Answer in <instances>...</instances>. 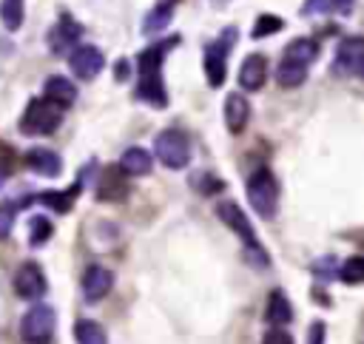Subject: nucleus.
Segmentation results:
<instances>
[{"label": "nucleus", "instance_id": "nucleus-22", "mask_svg": "<svg viewBox=\"0 0 364 344\" xmlns=\"http://www.w3.org/2000/svg\"><path fill=\"white\" fill-rule=\"evenodd\" d=\"M304 80H307V65L293 63V60H282V63H279V68H276V82H279L282 88H299Z\"/></svg>", "mask_w": 364, "mask_h": 344}, {"label": "nucleus", "instance_id": "nucleus-32", "mask_svg": "<svg viewBox=\"0 0 364 344\" xmlns=\"http://www.w3.org/2000/svg\"><path fill=\"white\" fill-rule=\"evenodd\" d=\"M321 341H324V324L316 321V324L310 327V344H321Z\"/></svg>", "mask_w": 364, "mask_h": 344}, {"label": "nucleus", "instance_id": "nucleus-7", "mask_svg": "<svg viewBox=\"0 0 364 344\" xmlns=\"http://www.w3.org/2000/svg\"><path fill=\"white\" fill-rule=\"evenodd\" d=\"M14 290H17V296L26 299V301H37V299H43L46 290H48V281H46L43 267H40L37 262H26V264H20L17 273H14Z\"/></svg>", "mask_w": 364, "mask_h": 344}, {"label": "nucleus", "instance_id": "nucleus-3", "mask_svg": "<svg viewBox=\"0 0 364 344\" xmlns=\"http://www.w3.org/2000/svg\"><path fill=\"white\" fill-rule=\"evenodd\" d=\"M60 122H63V108L43 97V100L28 102V108L20 119V131L28 136H46V134H54Z\"/></svg>", "mask_w": 364, "mask_h": 344}, {"label": "nucleus", "instance_id": "nucleus-19", "mask_svg": "<svg viewBox=\"0 0 364 344\" xmlns=\"http://www.w3.org/2000/svg\"><path fill=\"white\" fill-rule=\"evenodd\" d=\"M290 318H293V307H290L287 296H284L282 290H273V293L267 296L264 321H267L270 327H284V324H290Z\"/></svg>", "mask_w": 364, "mask_h": 344}, {"label": "nucleus", "instance_id": "nucleus-33", "mask_svg": "<svg viewBox=\"0 0 364 344\" xmlns=\"http://www.w3.org/2000/svg\"><path fill=\"white\" fill-rule=\"evenodd\" d=\"M128 74H131L128 60H119V63H117V80H128Z\"/></svg>", "mask_w": 364, "mask_h": 344}, {"label": "nucleus", "instance_id": "nucleus-34", "mask_svg": "<svg viewBox=\"0 0 364 344\" xmlns=\"http://www.w3.org/2000/svg\"><path fill=\"white\" fill-rule=\"evenodd\" d=\"M350 6H353V0H333V9H338L341 14H347V11H350Z\"/></svg>", "mask_w": 364, "mask_h": 344}, {"label": "nucleus", "instance_id": "nucleus-15", "mask_svg": "<svg viewBox=\"0 0 364 344\" xmlns=\"http://www.w3.org/2000/svg\"><path fill=\"white\" fill-rule=\"evenodd\" d=\"M364 60V40L361 37H350V40H341L338 51H336V71L341 74H355V68L361 65Z\"/></svg>", "mask_w": 364, "mask_h": 344}, {"label": "nucleus", "instance_id": "nucleus-20", "mask_svg": "<svg viewBox=\"0 0 364 344\" xmlns=\"http://www.w3.org/2000/svg\"><path fill=\"white\" fill-rule=\"evenodd\" d=\"M318 57V45H316V40H310V37H296V40H290L287 43V48H284V54H282V60H293V63H301V65H307L310 68V63Z\"/></svg>", "mask_w": 364, "mask_h": 344}, {"label": "nucleus", "instance_id": "nucleus-29", "mask_svg": "<svg viewBox=\"0 0 364 344\" xmlns=\"http://www.w3.org/2000/svg\"><path fill=\"white\" fill-rule=\"evenodd\" d=\"M14 213H17V208H14V205H0V239H6V236L11 233Z\"/></svg>", "mask_w": 364, "mask_h": 344}, {"label": "nucleus", "instance_id": "nucleus-23", "mask_svg": "<svg viewBox=\"0 0 364 344\" xmlns=\"http://www.w3.org/2000/svg\"><path fill=\"white\" fill-rule=\"evenodd\" d=\"M74 338H77V344H108L102 324H97L91 318H80L74 324Z\"/></svg>", "mask_w": 364, "mask_h": 344}, {"label": "nucleus", "instance_id": "nucleus-2", "mask_svg": "<svg viewBox=\"0 0 364 344\" xmlns=\"http://www.w3.org/2000/svg\"><path fill=\"white\" fill-rule=\"evenodd\" d=\"M247 202L262 219H273L279 210V182L270 168H256L247 179Z\"/></svg>", "mask_w": 364, "mask_h": 344}, {"label": "nucleus", "instance_id": "nucleus-28", "mask_svg": "<svg viewBox=\"0 0 364 344\" xmlns=\"http://www.w3.org/2000/svg\"><path fill=\"white\" fill-rule=\"evenodd\" d=\"M284 23H282V17H276V14H262L259 20H256V26H253V40H262V37H270V34H276L279 28H282Z\"/></svg>", "mask_w": 364, "mask_h": 344}, {"label": "nucleus", "instance_id": "nucleus-36", "mask_svg": "<svg viewBox=\"0 0 364 344\" xmlns=\"http://www.w3.org/2000/svg\"><path fill=\"white\" fill-rule=\"evenodd\" d=\"M159 3H176V0H159Z\"/></svg>", "mask_w": 364, "mask_h": 344}, {"label": "nucleus", "instance_id": "nucleus-27", "mask_svg": "<svg viewBox=\"0 0 364 344\" xmlns=\"http://www.w3.org/2000/svg\"><path fill=\"white\" fill-rule=\"evenodd\" d=\"M51 222L46 219V216H34L31 219V227H28V242L34 244V247H40V244H46L48 242V236H51Z\"/></svg>", "mask_w": 364, "mask_h": 344}, {"label": "nucleus", "instance_id": "nucleus-16", "mask_svg": "<svg viewBox=\"0 0 364 344\" xmlns=\"http://www.w3.org/2000/svg\"><path fill=\"white\" fill-rule=\"evenodd\" d=\"M43 97H46L48 102L60 105V108H68V105H74V100H77V85H74L68 77H57V74H54V77L46 80Z\"/></svg>", "mask_w": 364, "mask_h": 344}, {"label": "nucleus", "instance_id": "nucleus-11", "mask_svg": "<svg viewBox=\"0 0 364 344\" xmlns=\"http://www.w3.org/2000/svg\"><path fill=\"white\" fill-rule=\"evenodd\" d=\"M111 287H114V273H111L108 267H102V264L85 267V273H82V296H85L88 301L105 299V296L111 293Z\"/></svg>", "mask_w": 364, "mask_h": 344}, {"label": "nucleus", "instance_id": "nucleus-8", "mask_svg": "<svg viewBox=\"0 0 364 344\" xmlns=\"http://www.w3.org/2000/svg\"><path fill=\"white\" fill-rule=\"evenodd\" d=\"M80 37H82V26L71 17V14H60L57 23L48 28V48L54 54H65V51H74L80 45Z\"/></svg>", "mask_w": 364, "mask_h": 344}, {"label": "nucleus", "instance_id": "nucleus-6", "mask_svg": "<svg viewBox=\"0 0 364 344\" xmlns=\"http://www.w3.org/2000/svg\"><path fill=\"white\" fill-rule=\"evenodd\" d=\"M230 37H236L233 28H228L222 34V40H216L213 45L205 48V77L213 88H219L225 82V74H228V51H230Z\"/></svg>", "mask_w": 364, "mask_h": 344}, {"label": "nucleus", "instance_id": "nucleus-18", "mask_svg": "<svg viewBox=\"0 0 364 344\" xmlns=\"http://www.w3.org/2000/svg\"><path fill=\"white\" fill-rule=\"evenodd\" d=\"M82 185H85V179L80 176V179H77L71 188H65V190H46V193H40L37 202H43L46 208H51V210H57V213H65V210H71V205H74L77 193L82 190Z\"/></svg>", "mask_w": 364, "mask_h": 344}, {"label": "nucleus", "instance_id": "nucleus-31", "mask_svg": "<svg viewBox=\"0 0 364 344\" xmlns=\"http://www.w3.org/2000/svg\"><path fill=\"white\" fill-rule=\"evenodd\" d=\"M330 9H333V0H304L301 14H318V11H330Z\"/></svg>", "mask_w": 364, "mask_h": 344}, {"label": "nucleus", "instance_id": "nucleus-5", "mask_svg": "<svg viewBox=\"0 0 364 344\" xmlns=\"http://www.w3.org/2000/svg\"><path fill=\"white\" fill-rule=\"evenodd\" d=\"M54 324H57V313L51 304H34L26 310L23 321H20V335L26 344H48L54 335Z\"/></svg>", "mask_w": 364, "mask_h": 344}, {"label": "nucleus", "instance_id": "nucleus-30", "mask_svg": "<svg viewBox=\"0 0 364 344\" xmlns=\"http://www.w3.org/2000/svg\"><path fill=\"white\" fill-rule=\"evenodd\" d=\"M262 344H293V335L284 327H270L262 338Z\"/></svg>", "mask_w": 364, "mask_h": 344}, {"label": "nucleus", "instance_id": "nucleus-4", "mask_svg": "<svg viewBox=\"0 0 364 344\" xmlns=\"http://www.w3.org/2000/svg\"><path fill=\"white\" fill-rule=\"evenodd\" d=\"M154 156H156L165 168H171V171L185 168V165L191 162V139H188V134L179 131V128L162 131V134L156 136V142H154Z\"/></svg>", "mask_w": 364, "mask_h": 344}, {"label": "nucleus", "instance_id": "nucleus-24", "mask_svg": "<svg viewBox=\"0 0 364 344\" xmlns=\"http://www.w3.org/2000/svg\"><path fill=\"white\" fill-rule=\"evenodd\" d=\"M171 17H173V3H156L148 11V17L142 20V31L145 34H156L171 23Z\"/></svg>", "mask_w": 364, "mask_h": 344}, {"label": "nucleus", "instance_id": "nucleus-9", "mask_svg": "<svg viewBox=\"0 0 364 344\" xmlns=\"http://www.w3.org/2000/svg\"><path fill=\"white\" fill-rule=\"evenodd\" d=\"M68 65H71V71H74L77 80H94V77L102 71L105 57H102V51L94 48V45H77V48L71 51V57H68Z\"/></svg>", "mask_w": 364, "mask_h": 344}, {"label": "nucleus", "instance_id": "nucleus-25", "mask_svg": "<svg viewBox=\"0 0 364 344\" xmlns=\"http://www.w3.org/2000/svg\"><path fill=\"white\" fill-rule=\"evenodd\" d=\"M23 14H26V0H3L0 3V17L9 31H17L23 26Z\"/></svg>", "mask_w": 364, "mask_h": 344}, {"label": "nucleus", "instance_id": "nucleus-1", "mask_svg": "<svg viewBox=\"0 0 364 344\" xmlns=\"http://www.w3.org/2000/svg\"><path fill=\"white\" fill-rule=\"evenodd\" d=\"M216 213H219V219L242 239V244H245V259H247L253 267H267V264H270V256H267L264 247L259 244V239H256V233H253V225L247 222L245 210H242L236 202H219V205H216Z\"/></svg>", "mask_w": 364, "mask_h": 344}, {"label": "nucleus", "instance_id": "nucleus-17", "mask_svg": "<svg viewBox=\"0 0 364 344\" xmlns=\"http://www.w3.org/2000/svg\"><path fill=\"white\" fill-rule=\"evenodd\" d=\"M26 165L34 173H40V176H57L63 171L60 154H54L48 148H31V151H26Z\"/></svg>", "mask_w": 364, "mask_h": 344}, {"label": "nucleus", "instance_id": "nucleus-26", "mask_svg": "<svg viewBox=\"0 0 364 344\" xmlns=\"http://www.w3.org/2000/svg\"><path fill=\"white\" fill-rule=\"evenodd\" d=\"M338 276L344 284H361L364 281V256H353L338 267Z\"/></svg>", "mask_w": 364, "mask_h": 344}, {"label": "nucleus", "instance_id": "nucleus-21", "mask_svg": "<svg viewBox=\"0 0 364 344\" xmlns=\"http://www.w3.org/2000/svg\"><path fill=\"white\" fill-rule=\"evenodd\" d=\"M151 162L154 156L145 151V148H125L122 159H119V168L128 173V176H142L151 171Z\"/></svg>", "mask_w": 364, "mask_h": 344}, {"label": "nucleus", "instance_id": "nucleus-14", "mask_svg": "<svg viewBox=\"0 0 364 344\" xmlns=\"http://www.w3.org/2000/svg\"><path fill=\"white\" fill-rule=\"evenodd\" d=\"M247 119H250V105H247V100H245L239 91L228 94V97H225V125H228V131H230V134L245 131Z\"/></svg>", "mask_w": 364, "mask_h": 344}, {"label": "nucleus", "instance_id": "nucleus-35", "mask_svg": "<svg viewBox=\"0 0 364 344\" xmlns=\"http://www.w3.org/2000/svg\"><path fill=\"white\" fill-rule=\"evenodd\" d=\"M9 173H11V165H9L6 159H0V185L9 179Z\"/></svg>", "mask_w": 364, "mask_h": 344}, {"label": "nucleus", "instance_id": "nucleus-13", "mask_svg": "<svg viewBox=\"0 0 364 344\" xmlns=\"http://www.w3.org/2000/svg\"><path fill=\"white\" fill-rule=\"evenodd\" d=\"M136 97L154 108H165L168 102V94H165V85H162V71H148V74H139V85H136Z\"/></svg>", "mask_w": 364, "mask_h": 344}, {"label": "nucleus", "instance_id": "nucleus-12", "mask_svg": "<svg viewBox=\"0 0 364 344\" xmlns=\"http://www.w3.org/2000/svg\"><path fill=\"white\" fill-rule=\"evenodd\" d=\"M267 80V60L262 54H247L239 65V85L245 91H259Z\"/></svg>", "mask_w": 364, "mask_h": 344}, {"label": "nucleus", "instance_id": "nucleus-10", "mask_svg": "<svg viewBox=\"0 0 364 344\" xmlns=\"http://www.w3.org/2000/svg\"><path fill=\"white\" fill-rule=\"evenodd\" d=\"M128 196V182H125V171L119 165H108L102 168L100 179H97V199L100 202H122Z\"/></svg>", "mask_w": 364, "mask_h": 344}]
</instances>
